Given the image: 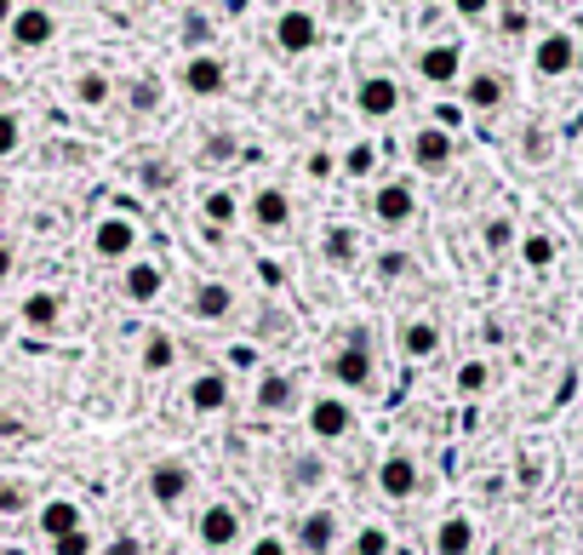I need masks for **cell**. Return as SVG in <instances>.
Segmentation results:
<instances>
[{
  "mask_svg": "<svg viewBox=\"0 0 583 555\" xmlns=\"http://www.w3.org/2000/svg\"><path fill=\"white\" fill-rule=\"evenodd\" d=\"M326 378L350 396H372L377 389V362H372V338L366 333H350L332 355H326Z\"/></svg>",
  "mask_w": 583,
  "mask_h": 555,
  "instance_id": "obj_1",
  "label": "cell"
},
{
  "mask_svg": "<svg viewBox=\"0 0 583 555\" xmlns=\"http://www.w3.org/2000/svg\"><path fill=\"white\" fill-rule=\"evenodd\" d=\"M137 247H144V223L132 212H103L92 223V258H103V264H132Z\"/></svg>",
  "mask_w": 583,
  "mask_h": 555,
  "instance_id": "obj_2",
  "label": "cell"
},
{
  "mask_svg": "<svg viewBox=\"0 0 583 555\" xmlns=\"http://www.w3.org/2000/svg\"><path fill=\"white\" fill-rule=\"evenodd\" d=\"M240 533H247V521H240V504L235 499H206L200 515H195V544L206 555H223L240 544Z\"/></svg>",
  "mask_w": 583,
  "mask_h": 555,
  "instance_id": "obj_3",
  "label": "cell"
},
{
  "mask_svg": "<svg viewBox=\"0 0 583 555\" xmlns=\"http://www.w3.org/2000/svg\"><path fill=\"white\" fill-rule=\"evenodd\" d=\"M418 452H406V447H389L384 459H377V493H384L389 504H406V499H418Z\"/></svg>",
  "mask_w": 583,
  "mask_h": 555,
  "instance_id": "obj_4",
  "label": "cell"
},
{
  "mask_svg": "<svg viewBox=\"0 0 583 555\" xmlns=\"http://www.w3.org/2000/svg\"><path fill=\"white\" fill-rule=\"evenodd\" d=\"M303 430L315 441H350L355 436V407L343 396H315L303 407Z\"/></svg>",
  "mask_w": 583,
  "mask_h": 555,
  "instance_id": "obj_5",
  "label": "cell"
},
{
  "mask_svg": "<svg viewBox=\"0 0 583 555\" xmlns=\"http://www.w3.org/2000/svg\"><path fill=\"white\" fill-rule=\"evenodd\" d=\"M144 486H149V499L160 510H184V499L195 493V470L184 459H155L149 475H144Z\"/></svg>",
  "mask_w": 583,
  "mask_h": 555,
  "instance_id": "obj_6",
  "label": "cell"
},
{
  "mask_svg": "<svg viewBox=\"0 0 583 555\" xmlns=\"http://www.w3.org/2000/svg\"><path fill=\"white\" fill-rule=\"evenodd\" d=\"M298 555H332L337 549V510L315 504V510H303L292 521V538H287Z\"/></svg>",
  "mask_w": 583,
  "mask_h": 555,
  "instance_id": "obj_7",
  "label": "cell"
},
{
  "mask_svg": "<svg viewBox=\"0 0 583 555\" xmlns=\"http://www.w3.org/2000/svg\"><path fill=\"white\" fill-rule=\"evenodd\" d=\"M247 223L258 235H287L292 230V195L281 184H263L252 201H247Z\"/></svg>",
  "mask_w": 583,
  "mask_h": 555,
  "instance_id": "obj_8",
  "label": "cell"
},
{
  "mask_svg": "<svg viewBox=\"0 0 583 555\" xmlns=\"http://www.w3.org/2000/svg\"><path fill=\"white\" fill-rule=\"evenodd\" d=\"M412 212H418V195H412L406 178H384L372 189V218L384 223V230H400V223H412Z\"/></svg>",
  "mask_w": 583,
  "mask_h": 555,
  "instance_id": "obj_9",
  "label": "cell"
},
{
  "mask_svg": "<svg viewBox=\"0 0 583 555\" xmlns=\"http://www.w3.org/2000/svg\"><path fill=\"white\" fill-rule=\"evenodd\" d=\"M252 401H258V412H263V418L292 412V407H298V378H292V373H281V367H258Z\"/></svg>",
  "mask_w": 583,
  "mask_h": 555,
  "instance_id": "obj_10",
  "label": "cell"
},
{
  "mask_svg": "<svg viewBox=\"0 0 583 555\" xmlns=\"http://www.w3.org/2000/svg\"><path fill=\"white\" fill-rule=\"evenodd\" d=\"M321 41V23L315 12H303V7H287L281 18H274V46H281L287 57H303V52H315Z\"/></svg>",
  "mask_w": 583,
  "mask_h": 555,
  "instance_id": "obj_11",
  "label": "cell"
},
{
  "mask_svg": "<svg viewBox=\"0 0 583 555\" xmlns=\"http://www.w3.org/2000/svg\"><path fill=\"white\" fill-rule=\"evenodd\" d=\"M532 70H538L543 81H561V75H572V70H577V41L566 35V29H549V35L532 46Z\"/></svg>",
  "mask_w": 583,
  "mask_h": 555,
  "instance_id": "obj_12",
  "label": "cell"
},
{
  "mask_svg": "<svg viewBox=\"0 0 583 555\" xmlns=\"http://www.w3.org/2000/svg\"><path fill=\"white\" fill-rule=\"evenodd\" d=\"M34 527H41V538L52 544V538H63V533L86 527V510H81V499H63V493L34 499Z\"/></svg>",
  "mask_w": 583,
  "mask_h": 555,
  "instance_id": "obj_13",
  "label": "cell"
},
{
  "mask_svg": "<svg viewBox=\"0 0 583 555\" xmlns=\"http://www.w3.org/2000/svg\"><path fill=\"white\" fill-rule=\"evenodd\" d=\"M184 407H189V412H200V418H218V412L229 407V373H223V367L195 373V378H189V389H184Z\"/></svg>",
  "mask_w": 583,
  "mask_h": 555,
  "instance_id": "obj_14",
  "label": "cell"
},
{
  "mask_svg": "<svg viewBox=\"0 0 583 555\" xmlns=\"http://www.w3.org/2000/svg\"><path fill=\"white\" fill-rule=\"evenodd\" d=\"M395 344H400L406 362H435V355H440V321L435 315H406Z\"/></svg>",
  "mask_w": 583,
  "mask_h": 555,
  "instance_id": "obj_15",
  "label": "cell"
},
{
  "mask_svg": "<svg viewBox=\"0 0 583 555\" xmlns=\"http://www.w3.org/2000/svg\"><path fill=\"white\" fill-rule=\"evenodd\" d=\"M452 133H446V126H418V133H412V167L418 172H446L452 167Z\"/></svg>",
  "mask_w": 583,
  "mask_h": 555,
  "instance_id": "obj_16",
  "label": "cell"
},
{
  "mask_svg": "<svg viewBox=\"0 0 583 555\" xmlns=\"http://www.w3.org/2000/svg\"><path fill=\"white\" fill-rule=\"evenodd\" d=\"M189 315H195L200 326H223V321L235 315V286H229V281H200V286L189 292Z\"/></svg>",
  "mask_w": 583,
  "mask_h": 555,
  "instance_id": "obj_17",
  "label": "cell"
},
{
  "mask_svg": "<svg viewBox=\"0 0 583 555\" xmlns=\"http://www.w3.org/2000/svg\"><path fill=\"white\" fill-rule=\"evenodd\" d=\"M160 292H166V270L155 264V258H132V270L121 275V299L144 310V304L160 299Z\"/></svg>",
  "mask_w": 583,
  "mask_h": 555,
  "instance_id": "obj_18",
  "label": "cell"
},
{
  "mask_svg": "<svg viewBox=\"0 0 583 555\" xmlns=\"http://www.w3.org/2000/svg\"><path fill=\"white\" fill-rule=\"evenodd\" d=\"M7 35H12V46L34 52V46H46V41L58 35V18H52L46 7H18L12 23H7Z\"/></svg>",
  "mask_w": 583,
  "mask_h": 555,
  "instance_id": "obj_19",
  "label": "cell"
},
{
  "mask_svg": "<svg viewBox=\"0 0 583 555\" xmlns=\"http://www.w3.org/2000/svg\"><path fill=\"white\" fill-rule=\"evenodd\" d=\"M418 75H424L429 86H452V81L464 75V46H458V41L424 46V52H418Z\"/></svg>",
  "mask_w": 583,
  "mask_h": 555,
  "instance_id": "obj_20",
  "label": "cell"
},
{
  "mask_svg": "<svg viewBox=\"0 0 583 555\" xmlns=\"http://www.w3.org/2000/svg\"><path fill=\"white\" fill-rule=\"evenodd\" d=\"M355 109H361L366 121H389V115L400 109V86H395L389 75H366V81L355 86Z\"/></svg>",
  "mask_w": 583,
  "mask_h": 555,
  "instance_id": "obj_21",
  "label": "cell"
},
{
  "mask_svg": "<svg viewBox=\"0 0 583 555\" xmlns=\"http://www.w3.org/2000/svg\"><path fill=\"white\" fill-rule=\"evenodd\" d=\"M223 86H229L223 57H212V52H195V57L184 63V92H189V97H218Z\"/></svg>",
  "mask_w": 583,
  "mask_h": 555,
  "instance_id": "obj_22",
  "label": "cell"
},
{
  "mask_svg": "<svg viewBox=\"0 0 583 555\" xmlns=\"http://www.w3.org/2000/svg\"><path fill=\"white\" fill-rule=\"evenodd\" d=\"M429 549L435 555H475V521L469 515H446L435 527V538H429Z\"/></svg>",
  "mask_w": 583,
  "mask_h": 555,
  "instance_id": "obj_23",
  "label": "cell"
},
{
  "mask_svg": "<svg viewBox=\"0 0 583 555\" xmlns=\"http://www.w3.org/2000/svg\"><path fill=\"white\" fill-rule=\"evenodd\" d=\"M18 315H23L29 333H58V321H63V299H58V292H29V299L18 304Z\"/></svg>",
  "mask_w": 583,
  "mask_h": 555,
  "instance_id": "obj_24",
  "label": "cell"
},
{
  "mask_svg": "<svg viewBox=\"0 0 583 555\" xmlns=\"http://www.w3.org/2000/svg\"><path fill=\"white\" fill-rule=\"evenodd\" d=\"M326 459H321V452H292V459H287V481L298 486V493H321V486H326Z\"/></svg>",
  "mask_w": 583,
  "mask_h": 555,
  "instance_id": "obj_25",
  "label": "cell"
},
{
  "mask_svg": "<svg viewBox=\"0 0 583 555\" xmlns=\"http://www.w3.org/2000/svg\"><path fill=\"white\" fill-rule=\"evenodd\" d=\"M137 367H144L149 378L171 373V367H178V338H171V333H149L144 349H137Z\"/></svg>",
  "mask_w": 583,
  "mask_h": 555,
  "instance_id": "obj_26",
  "label": "cell"
},
{
  "mask_svg": "<svg viewBox=\"0 0 583 555\" xmlns=\"http://www.w3.org/2000/svg\"><path fill=\"white\" fill-rule=\"evenodd\" d=\"M503 97H509V86H503V75H492V70L469 75V86H464V104H469V109H498Z\"/></svg>",
  "mask_w": 583,
  "mask_h": 555,
  "instance_id": "obj_27",
  "label": "cell"
},
{
  "mask_svg": "<svg viewBox=\"0 0 583 555\" xmlns=\"http://www.w3.org/2000/svg\"><path fill=\"white\" fill-rule=\"evenodd\" d=\"M200 218L218 223V230H229V223H240V195L235 189H206L200 195Z\"/></svg>",
  "mask_w": 583,
  "mask_h": 555,
  "instance_id": "obj_28",
  "label": "cell"
},
{
  "mask_svg": "<svg viewBox=\"0 0 583 555\" xmlns=\"http://www.w3.org/2000/svg\"><path fill=\"white\" fill-rule=\"evenodd\" d=\"M18 515H34V493H29V481H0V521H18Z\"/></svg>",
  "mask_w": 583,
  "mask_h": 555,
  "instance_id": "obj_29",
  "label": "cell"
},
{
  "mask_svg": "<svg viewBox=\"0 0 583 555\" xmlns=\"http://www.w3.org/2000/svg\"><path fill=\"white\" fill-rule=\"evenodd\" d=\"M321 252L332 258V264H350V258H361V235L350 230V223H332L326 241H321Z\"/></svg>",
  "mask_w": 583,
  "mask_h": 555,
  "instance_id": "obj_30",
  "label": "cell"
},
{
  "mask_svg": "<svg viewBox=\"0 0 583 555\" xmlns=\"http://www.w3.org/2000/svg\"><path fill=\"white\" fill-rule=\"evenodd\" d=\"M110 92H115L110 75H103V70H86V75L75 81V104H81V109H103V104H110Z\"/></svg>",
  "mask_w": 583,
  "mask_h": 555,
  "instance_id": "obj_31",
  "label": "cell"
},
{
  "mask_svg": "<svg viewBox=\"0 0 583 555\" xmlns=\"http://www.w3.org/2000/svg\"><path fill=\"white\" fill-rule=\"evenodd\" d=\"M350 555H395V538H389V527H377V521H366V527L350 538Z\"/></svg>",
  "mask_w": 583,
  "mask_h": 555,
  "instance_id": "obj_32",
  "label": "cell"
},
{
  "mask_svg": "<svg viewBox=\"0 0 583 555\" xmlns=\"http://www.w3.org/2000/svg\"><path fill=\"white\" fill-rule=\"evenodd\" d=\"M126 104H132L137 115H149V109H160V81H155V75H137V81L126 86Z\"/></svg>",
  "mask_w": 583,
  "mask_h": 555,
  "instance_id": "obj_33",
  "label": "cell"
},
{
  "mask_svg": "<svg viewBox=\"0 0 583 555\" xmlns=\"http://www.w3.org/2000/svg\"><path fill=\"white\" fill-rule=\"evenodd\" d=\"M521 258H527L532 270H549V264H555V241H549V235H527L521 241Z\"/></svg>",
  "mask_w": 583,
  "mask_h": 555,
  "instance_id": "obj_34",
  "label": "cell"
},
{
  "mask_svg": "<svg viewBox=\"0 0 583 555\" xmlns=\"http://www.w3.org/2000/svg\"><path fill=\"white\" fill-rule=\"evenodd\" d=\"M46 549H52V555H97V544H92V533H86V527L63 533V538H52Z\"/></svg>",
  "mask_w": 583,
  "mask_h": 555,
  "instance_id": "obj_35",
  "label": "cell"
},
{
  "mask_svg": "<svg viewBox=\"0 0 583 555\" xmlns=\"http://www.w3.org/2000/svg\"><path fill=\"white\" fill-rule=\"evenodd\" d=\"M18 149H23V121L12 109H0V160L18 155Z\"/></svg>",
  "mask_w": 583,
  "mask_h": 555,
  "instance_id": "obj_36",
  "label": "cell"
},
{
  "mask_svg": "<svg viewBox=\"0 0 583 555\" xmlns=\"http://www.w3.org/2000/svg\"><path fill=\"white\" fill-rule=\"evenodd\" d=\"M487 384H492V367L487 362H464L458 367V389H464V396H480Z\"/></svg>",
  "mask_w": 583,
  "mask_h": 555,
  "instance_id": "obj_37",
  "label": "cell"
},
{
  "mask_svg": "<svg viewBox=\"0 0 583 555\" xmlns=\"http://www.w3.org/2000/svg\"><path fill=\"white\" fill-rule=\"evenodd\" d=\"M258 362H263V355L252 344H229L223 349V373H258Z\"/></svg>",
  "mask_w": 583,
  "mask_h": 555,
  "instance_id": "obj_38",
  "label": "cell"
},
{
  "mask_svg": "<svg viewBox=\"0 0 583 555\" xmlns=\"http://www.w3.org/2000/svg\"><path fill=\"white\" fill-rule=\"evenodd\" d=\"M480 241H487V252H509V247H514V223H509V218H487Z\"/></svg>",
  "mask_w": 583,
  "mask_h": 555,
  "instance_id": "obj_39",
  "label": "cell"
},
{
  "mask_svg": "<svg viewBox=\"0 0 583 555\" xmlns=\"http://www.w3.org/2000/svg\"><path fill=\"white\" fill-rule=\"evenodd\" d=\"M372 167H377V149L372 144H355L350 155H343V172H350V178H366Z\"/></svg>",
  "mask_w": 583,
  "mask_h": 555,
  "instance_id": "obj_40",
  "label": "cell"
},
{
  "mask_svg": "<svg viewBox=\"0 0 583 555\" xmlns=\"http://www.w3.org/2000/svg\"><path fill=\"white\" fill-rule=\"evenodd\" d=\"M206 41H212V23H206L200 12H184V46H195V52H200Z\"/></svg>",
  "mask_w": 583,
  "mask_h": 555,
  "instance_id": "obj_41",
  "label": "cell"
},
{
  "mask_svg": "<svg viewBox=\"0 0 583 555\" xmlns=\"http://www.w3.org/2000/svg\"><path fill=\"white\" fill-rule=\"evenodd\" d=\"M247 555H292V544H287L281 533H263V538L247 544Z\"/></svg>",
  "mask_w": 583,
  "mask_h": 555,
  "instance_id": "obj_42",
  "label": "cell"
},
{
  "mask_svg": "<svg viewBox=\"0 0 583 555\" xmlns=\"http://www.w3.org/2000/svg\"><path fill=\"white\" fill-rule=\"evenodd\" d=\"M406 270H412L406 252H384V258H377V275H384V281H395V275H406Z\"/></svg>",
  "mask_w": 583,
  "mask_h": 555,
  "instance_id": "obj_43",
  "label": "cell"
},
{
  "mask_svg": "<svg viewBox=\"0 0 583 555\" xmlns=\"http://www.w3.org/2000/svg\"><path fill=\"white\" fill-rule=\"evenodd\" d=\"M97 555H144V544H137L132 533H115V538H110V544H103Z\"/></svg>",
  "mask_w": 583,
  "mask_h": 555,
  "instance_id": "obj_44",
  "label": "cell"
},
{
  "mask_svg": "<svg viewBox=\"0 0 583 555\" xmlns=\"http://www.w3.org/2000/svg\"><path fill=\"white\" fill-rule=\"evenodd\" d=\"M452 12L475 23V18H487V12H492V0H452Z\"/></svg>",
  "mask_w": 583,
  "mask_h": 555,
  "instance_id": "obj_45",
  "label": "cell"
},
{
  "mask_svg": "<svg viewBox=\"0 0 583 555\" xmlns=\"http://www.w3.org/2000/svg\"><path fill=\"white\" fill-rule=\"evenodd\" d=\"M235 155V138L223 133V138H206V160H229Z\"/></svg>",
  "mask_w": 583,
  "mask_h": 555,
  "instance_id": "obj_46",
  "label": "cell"
},
{
  "mask_svg": "<svg viewBox=\"0 0 583 555\" xmlns=\"http://www.w3.org/2000/svg\"><path fill=\"white\" fill-rule=\"evenodd\" d=\"M332 167H337V160H332V155H321V149H315V155H309V178H332Z\"/></svg>",
  "mask_w": 583,
  "mask_h": 555,
  "instance_id": "obj_47",
  "label": "cell"
},
{
  "mask_svg": "<svg viewBox=\"0 0 583 555\" xmlns=\"http://www.w3.org/2000/svg\"><path fill=\"white\" fill-rule=\"evenodd\" d=\"M12 270H18V252H12L7 241H0V286H7V281H12Z\"/></svg>",
  "mask_w": 583,
  "mask_h": 555,
  "instance_id": "obj_48",
  "label": "cell"
},
{
  "mask_svg": "<svg viewBox=\"0 0 583 555\" xmlns=\"http://www.w3.org/2000/svg\"><path fill=\"white\" fill-rule=\"evenodd\" d=\"M503 29H509V35H521V29H527V12L509 7V12H503Z\"/></svg>",
  "mask_w": 583,
  "mask_h": 555,
  "instance_id": "obj_49",
  "label": "cell"
},
{
  "mask_svg": "<svg viewBox=\"0 0 583 555\" xmlns=\"http://www.w3.org/2000/svg\"><path fill=\"white\" fill-rule=\"evenodd\" d=\"M144 184L149 189H166V167H160V160H155V167H144Z\"/></svg>",
  "mask_w": 583,
  "mask_h": 555,
  "instance_id": "obj_50",
  "label": "cell"
},
{
  "mask_svg": "<svg viewBox=\"0 0 583 555\" xmlns=\"http://www.w3.org/2000/svg\"><path fill=\"white\" fill-rule=\"evenodd\" d=\"M12 12H18V0H0V29L12 23Z\"/></svg>",
  "mask_w": 583,
  "mask_h": 555,
  "instance_id": "obj_51",
  "label": "cell"
},
{
  "mask_svg": "<svg viewBox=\"0 0 583 555\" xmlns=\"http://www.w3.org/2000/svg\"><path fill=\"white\" fill-rule=\"evenodd\" d=\"M0 218H7V201H0Z\"/></svg>",
  "mask_w": 583,
  "mask_h": 555,
  "instance_id": "obj_52",
  "label": "cell"
},
{
  "mask_svg": "<svg viewBox=\"0 0 583 555\" xmlns=\"http://www.w3.org/2000/svg\"><path fill=\"white\" fill-rule=\"evenodd\" d=\"M0 86H7V81H0Z\"/></svg>",
  "mask_w": 583,
  "mask_h": 555,
  "instance_id": "obj_53",
  "label": "cell"
}]
</instances>
